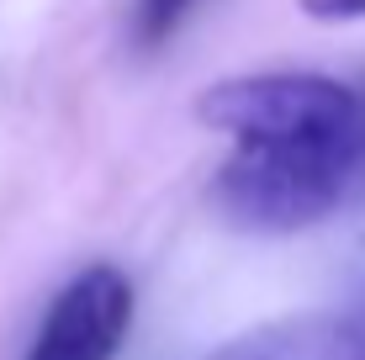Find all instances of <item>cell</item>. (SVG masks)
Wrapping results in <instances>:
<instances>
[{"label":"cell","instance_id":"cell-1","mask_svg":"<svg viewBox=\"0 0 365 360\" xmlns=\"http://www.w3.org/2000/svg\"><path fill=\"white\" fill-rule=\"evenodd\" d=\"M196 117L233 143L207 191L228 228L302 233L349 196L360 96L329 74H233L196 96Z\"/></svg>","mask_w":365,"mask_h":360},{"label":"cell","instance_id":"cell-2","mask_svg":"<svg viewBox=\"0 0 365 360\" xmlns=\"http://www.w3.org/2000/svg\"><path fill=\"white\" fill-rule=\"evenodd\" d=\"M133 329V281L117 265H85L48 302L27 360H117Z\"/></svg>","mask_w":365,"mask_h":360},{"label":"cell","instance_id":"cell-3","mask_svg":"<svg viewBox=\"0 0 365 360\" xmlns=\"http://www.w3.org/2000/svg\"><path fill=\"white\" fill-rule=\"evenodd\" d=\"M207 360H365L355 313H286L217 344Z\"/></svg>","mask_w":365,"mask_h":360},{"label":"cell","instance_id":"cell-4","mask_svg":"<svg viewBox=\"0 0 365 360\" xmlns=\"http://www.w3.org/2000/svg\"><path fill=\"white\" fill-rule=\"evenodd\" d=\"M196 6L201 0H133L128 6V37L143 48V53H159V48L191 21Z\"/></svg>","mask_w":365,"mask_h":360},{"label":"cell","instance_id":"cell-5","mask_svg":"<svg viewBox=\"0 0 365 360\" xmlns=\"http://www.w3.org/2000/svg\"><path fill=\"white\" fill-rule=\"evenodd\" d=\"M312 21H365V0H297Z\"/></svg>","mask_w":365,"mask_h":360},{"label":"cell","instance_id":"cell-6","mask_svg":"<svg viewBox=\"0 0 365 360\" xmlns=\"http://www.w3.org/2000/svg\"><path fill=\"white\" fill-rule=\"evenodd\" d=\"M349 191H355V207H360V233H365V101H360V148H355V180H349Z\"/></svg>","mask_w":365,"mask_h":360},{"label":"cell","instance_id":"cell-7","mask_svg":"<svg viewBox=\"0 0 365 360\" xmlns=\"http://www.w3.org/2000/svg\"><path fill=\"white\" fill-rule=\"evenodd\" d=\"M355 324H360V334H365V287H360V297H355Z\"/></svg>","mask_w":365,"mask_h":360}]
</instances>
